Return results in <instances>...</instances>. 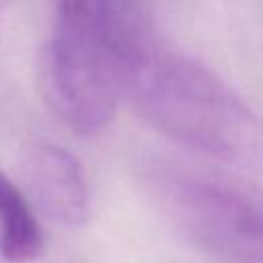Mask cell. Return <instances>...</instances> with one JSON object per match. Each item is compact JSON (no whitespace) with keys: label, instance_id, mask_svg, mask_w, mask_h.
Here are the masks:
<instances>
[{"label":"cell","instance_id":"6da1fadb","mask_svg":"<svg viewBox=\"0 0 263 263\" xmlns=\"http://www.w3.org/2000/svg\"><path fill=\"white\" fill-rule=\"evenodd\" d=\"M150 37L132 0H55L39 80L55 115L80 134L109 123Z\"/></svg>","mask_w":263,"mask_h":263},{"label":"cell","instance_id":"7a4b0ae2","mask_svg":"<svg viewBox=\"0 0 263 263\" xmlns=\"http://www.w3.org/2000/svg\"><path fill=\"white\" fill-rule=\"evenodd\" d=\"M127 95L138 113L168 140L263 173V117L197 60L148 37L136 53Z\"/></svg>","mask_w":263,"mask_h":263},{"label":"cell","instance_id":"3957f363","mask_svg":"<svg viewBox=\"0 0 263 263\" xmlns=\"http://www.w3.org/2000/svg\"><path fill=\"white\" fill-rule=\"evenodd\" d=\"M148 183L179 228L220 263H263V187L203 166L156 160Z\"/></svg>","mask_w":263,"mask_h":263},{"label":"cell","instance_id":"277c9868","mask_svg":"<svg viewBox=\"0 0 263 263\" xmlns=\"http://www.w3.org/2000/svg\"><path fill=\"white\" fill-rule=\"evenodd\" d=\"M25 177L37 208L64 226H80L90 212V193L80 162L62 146L39 142L29 148Z\"/></svg>","mask_w":263,"mask_h":263},{"label":"cell","instance_id":"5b68a950","mask_svg":"<svg viewBox=\"0 0 263 263\" xmlns=\"http://www.w3.org/2000/svg\"><path fill=\"white\" fill-rule=\"evenodd\" d=\"M41 242L31 203L0 171V255L8 263H29L39 255Z\"/></svg>","mask_w":263,"mask_h":263},{"label":"cell","instance_id":"8992f818","mask_svg":"<svg viewBox=\"0 0 263 263\" xmlns=\"http://www.w3.org/2000/svg\"><path fill=\"white\" fill-rule=\"evenodd\" d=\"M0 2H2V0H0Z\"/></svg>","mask_w":263,"mask_h":263}]
</instances>
